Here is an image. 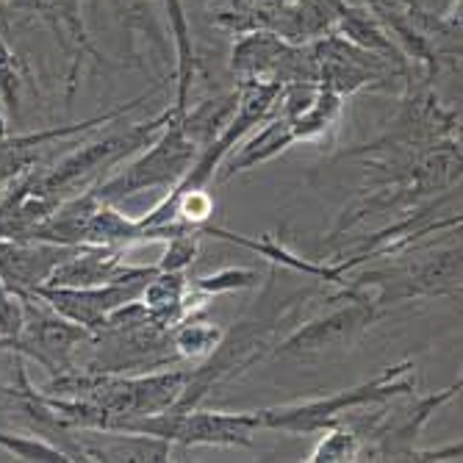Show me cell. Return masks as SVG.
<instances>
[{
	"mask_svg": "<svg viewBox=\"0 0 463 463\" xmlns=\"http://www.w3.org/2000/svg\"><path fill=\"white\" fill-rule=\"evenodd\" d=\"M194 256H197V231L186 228V231H181V233H175L170 239V247H166L164 261L158 264V269H164V272L184 269L186 264H192Z\"/></svg>",
	"mask_w": 463,
	"mask_h": 463,
	"instance_id": "cell-15",
	"label": "cell"
},
{
	"mask_svg": "<svg viewBox=\"0 0 463 463\" xmlns=\"http://www.w3.org/2000/svg\"><path fill=\"white\" fill-rule=\"evenodd\" d=\"M256 283V272L252 269H225V272H217L212 278H203L197 280V291L203 294H217V291H231V288H244V286H252Z\"/></svg>",
	"mask_w": 463,
	"mask_h": 463,
	"instance_id": "cell-16",
	"label": "cell"
},
{
	"mask_svg": "<svg viewBox=\"0 0 463 463\" xmlns=\"http://www.w3.org/2000/svg\"><path fill=\"white\" fill-rule=\"evenodd\" d=\"M48 4H51L72 28H78V0H48Z\"/></svg>",
	"mask_w": 463,
	"mask_h": 463,
	"instance_id": "cell-17",
	"label": "cell"
},
{
	"mask_svg": "<svg viewBox=\"0 0 463 463\" xmlns=\"http://www.w3.org/2000/svg\"><path fill=\"white\" fill-rule=\"evenodd\" d=\"M222 342V330L217 322H212L200 311H189L175 327H173V347L178 358H203L214 353Z\"/></svg>",
	"mask_w": 463,
	"mask_h": 463,
	"instance_id": "cell-11",
	"label": "cell"
},
{
	"mask_svg": "<svg viewBox=\"0 0 463 463\" xmlns=\"http://www.w3.org/2000/svg\"><path fill=\"white\" fill-rule=\"evenodd\" d=\"M23 333V303L0 280V350H6Z\"/></svg>",
	"mask_w": 463,
	"mask_h": 463,
	"instance_id": "cell-14",
	"label": "cell"
},
{
	"mask_svg": "<svg viewBox=\"0 0 463 463\" xmlns=\"http://www.w3.org/2000/svg\"><path fill=\"white\" fill-rule=\"evenodd\" d=\"M374 319V303L369 300H355L350 308L335 311L325 319H317L306 327H300L298 333H291L288 339L278 347V355H308V353H319L327 347H339L353 342L355 335L369 327Z\"/></svg>",
	"mask_w": 463,
	"mask_h": 463,
	"instance_id": "cell-8",
	"label": "cell"
},
{
	"mask_svg": "<svg viewBox=\"0 0 463 463\" xmlns=\"http://www.w3.org/2000/svg\"><path fill=\"white\" fill-rule=\"evenodd\" d=\"M361 455V436L342 428L339 422L327 428V436L311 452L308 460L314 463H339V460H358Z\"/></svg>",
	"mask_w": 463,
	"mask_h": 463,
	"instance_id": "cell-12",
	"label": "cell"
},
{
	"mask_svg": "<svg viewBox=\"0 0 463 463\" xmlns=\"http://www.w3.org/2000/svg\"><path fill=\"white\" fill-rule=\"evenodd\" d=\"M156 272L158 267H147L145 272L134 278H122V280H111L100 286H39L33 294L45 300L53 311H59L61 317L95 330L109 314L139 300L147 280Z\"/></svg>",
	"mask_w": 463,
	"mask_h": 463,
	"instance_id": "cell-6",
	"label": "cell"
},
{
	"mask_svg": "<svg viewBox=\"0 0 463 463\" xmlns=\"http://www.w3.org/2000/svg\"><path fill=\"white\" fill-rule=\"evenodd\" d=\"M75 250L78 247L36 239H0V280L12 294L25 298L48 283L53 269Z\"/></svg>",
	"mask_w": 463,
	"mask_h": 463,
	"instance_id": "cell-7",
	"label": "cell"
},
{
	"mask_svg": "<svg viewBox=\"0 0 463 463\" xmlns=\"http://www.w3.org/2000/svg\"><path fill=\"white\" fill-rule=\"evenodd\" d=\"M17 4H36V0H17Z\"/></svg>",
	"mask_w": 463,
	"mask_h": 463,
	"instance_id": "cell-18",
	"label": "cell"
},
{
	"mask_svg": "<svg viewBox=\"0 0 463 463\" xmlns=\"http://www.w3.org/2000/svg\"><path fill=\"white\" fill-rule=\"evenodd\" d=\"M460 392V383L425 397L422 402H416L411 411H402L394 425L377 433V449H372V460H408V455L416 449V439L422 433V428L430 422V416L436 413L439 405L452 400Z\"/></svg>",
	"mask_w": 463,
	"mask_h": 463,
	"instance_id": "cell-10",
	"label": "cell"
},
{
	"mask_svg": "<svg viewBox=\"0 0 463 463\" xmlns=\"http://www.w3.org/2000/svg\"><path fill=\"white\" fill-rule=\"evenodd\" d=\"M119 430L145 433L184 447H250L252 433L261 430L256 411L250 413H222V411H161L125 422Z\"/></svg>",
	"mask_w": 463,
	"mask_h": 463,
	"instance_id": "cell-2",
	"label": "cell"
},
{
	"mask_svg": "<svg viewBox=\"0 0 463 463\" xmlns=\"http://www.w3.org/2000/svg\"><path fill=\"white\" fill-rule=\"evenodd\" d=\"M170 114L173 111H166L158 119H153L147 125H137V128L125 131L119 137H109V139L95 142V145H83L80 150H75L67 158H61L59 164H53L51 170L28 173V178L42 194H51V197L59 200V192H64V189H70L75 184L90 181L92 175H100L103 170H109V166L117 164L119 158L134 153L137 147H145L164 128L166 119H170Z\"/></svg>",
	"mask_w": 463,
	"mask_h": 463,
	"instance_id": "cell-5",
	"label": "cell"
},
{
	"mask_svg": "<svg viewBox=\"0 0 463 463\" xmlns=\"http://www.w3.org/2000/svg\"><path fill=\"white\" fill-rule=\"evenodd\" d=\"M23 303V333L6 347L17 355L33 358L39 366H45L53 374H61L75 366V353L90 339L92 330L83 327L59 311H53L36 294L20 298Z\"/></svg>",
	"mask_w": 463,
	"mask_h": 463,
	"instance_id": "cell-4",
	"label": "cell"
},
{
	"mask_svg": "<svg viewBox=\"0 0 463 463\" xmlns=\"http://www.w3.org/2000/svg\"><path fill=\"white\" fill-rule=\"evenodd\" d=\"M145 269L147 267H125L122 252L117 247L83 244L70 259H64L53 269L48 283H42V286H100V283L122 280V278H134Z\"/></svg>",
	"mask_w": 463,
	"mask_h": 463,
	"instance_id": "cell-9",
	"label": "cell"
},
{
	"mask_svg": "<svg viewBox=\"0 0 463 463\" xmlns=\"http://www.w3.org/2000/svg\"><path fill=\"white\" fill-rule=\"evenodd\" d=\"M0 449H6L9 455L20 460H36V463H67L72 460L64 449L45 439H28V436H12L6 430H0Z\"/></svg>",
	"mask_w": 463,
	"mask_h": 463,
	"instance_id": "cell-13",
	"label": "cell"
},
{
	"mask_svg": "<svg viewBox=\"0 0 463 463\" xmlns=\"http://www.w3.org/2000/svg\"><path fill=\"white\" fill-rule=\"evenodd\" d=\"M197 153H200V145L186 134L181 114L173 111L164 125L161 139L153 147H147V153L139 156L131 166H125L119 175L95 186L92 194L100 203L114 205V203L131 197L137 192H145V189L178 186L184 181V175L189 173V166L194 164Z\"/></svg>",
	"mask_w": 463,
	"mask_h": 463,
	"instance_id": "cell-1",
	"label": "cell"
},
{
	"mask_svg": "<svg viewBox=\"0 0 463 463\" xmlns=\"http://www.w3.org/2000/svg\"><path fill=\"white\" fill-rule=\"evenodd\" d=\"M411 364H400L386 369L383 374L372 377V381L353 386L347 392H339L327 400H311V402H300V405H286V408H264L256 411L259 425L269 428V430H283V433H317V430H327L330 425L339 422V416L347 413L350 408H361L369 402H383L392 400L397 394H411L413 383L405 381L400 383L397 377L402 372H408Z\"/></svg>",
	"mask_w": 463,
	"mask_h": 463,
	"instance_id": "cell-3",
	"label": "cell"
}]
</instances>
